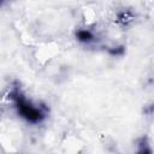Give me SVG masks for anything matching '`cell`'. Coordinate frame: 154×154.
I'll return each mask as SVG.
<instances>
[{"instance_id":"obj_1","label":"cell","mask_w":154,"mask_h":154,"mask_svg":"<svg viewBox=\"0 0 154 154\" xmlns=\"http://www.w3.org/2000/svg\"><path fill=\"white\" fill-rule=\"evenodd\" d=\"M7 97L19 118L31 125L42 124L49 114V108L47 105L36 102L28 97V95L22 90L18 83H13L7 93Z\"/></svg>"},{"instance_id":"obj_3","label":"cell","mask_w":154,"mask_h":154,"mask_svg":"<svg viewBox=\"0 0 154 154\" xmlns=\"http://www.w3.org/2000/svg\"><path fill=\"white\" fill-rule=\"evenodd\" d=\"M7 1H8V0H0V6H2V5H4L5 2H7Z\"/></svg>"},{"instance_id":"obj_2","label":"cell","mask_w":154,"mask_h":154,"mask_svg":"<svg viewBox=\"0 0 154 154\" xmlns=\"http://www.w3.org/2000/svg\"><path fill=\"white\" fill-rule=\"evenodd\" d=\"M75 36H76V40L83 45H90L96 40L94 31H91L90 29H85V28L77 29Z\"/></svg>"}]
</instances>
